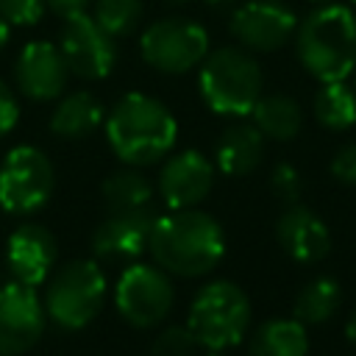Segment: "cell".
Masks as SVG:
<instances>
[{"label": "cell", "mask_w": 356, "mask_h": 356, "mask_svg": "<svg viewBox=\"0 0 356 356\" xmlns=\"http://www.w3.org/2000/svg\"><path fill=\"white\" fill-rule=\"evenodd\" d=\"M253 125L264 134V139L289 142L300 134L303 111L289 95H261L253 106Z\"/></svg>", "instance_id": "21"}, {"label": "cell", "mask_w": 356, "mask_h": 356, "mask_svg": "<svg viewBox=\"0 0 356 356\" xmlns=\"http://www.w3.org/2000/svg\"><path fill=\"white\" fill-rule=\"evenodd\" d=\"M47 8L61 17V19H70V17H78V14H86V8L95 3V0H44Z\"/></svg>", "instance_id": "31"}, {"label": "cell", "mask_w": 356, "mask_h": 356, "mask_svg": "<svg viewBox=\"0 0 356 356\" xmlns=\"http://www.w3.org/2000/svg\"><path fill=\"white\" fill-rule=\"evenodd\" d=\"M14 81H17V89L28 100L47 103V100H58L64 95L67 81H70V67H67L58 44L33 39L19 50V56L14 61Z\"/></svg>", "instance_id": "13"}, {"label": "cell", "mask_w": 356, "mask_h": 356, "mask_svg": "<svg viewBox=\"0 0 356 356\" xmlns=\"http://www.w3.org/2000/svg\"><path fill=\"white\" fill-rule=\"evenodd\" d=\"M197 89L214 114L245 117L261 97V67L245 47H217L200 61Z\"/></svg>", "instance_id": "4"}, {"label": "cell", "mask_w": 356, "mask_h": 356, "mask_svg": "<svg viewBox=\"0 0 356 356\" xmlns=\"http://www.w3.org/2000/svg\"><path fill=\"white\" fill-rule=\"evenodd\" d=\"M228 28L245 50L273 53L295 36L298 19L292 8L278 0H248L231 11Z\"/></svg>", "instance_id": "12"}, {"label": "cell", "mask_w": 356, "mask_h": 356, "mask_svg": "<svg viewBox=\"0 0 356 356\" xmlns=\"http://www.w3.org/2000/svg\"><path fill=\"white\" fill-rule=\"evenodd\" d=\"M44 14V0H0V17L8 25L31 28L42 19Z\"/></svg>", "instance_id": "27"}, {"label": "cell", "mask_w": 356, "mask_h": 356, "mask_svg": "<svg viewBox=\"0 0 356 356\" xmlns=\"http://www.w3.org/2000/svg\"><path fill=\"white\" fill-rule=\"evenodd\" d=\"M58 261V242L50 228L42 222H22L8 234L6 242V267L11 281L25 286H42Z\"/></svg>", "instance_id": "14"}, {"label": "cell", "mask_w": 356, "mask_h": 356, "mask_svg": "<svg viewBox=\"0 0 356 356\" xmlns=\"http://www.w3.org/2000/svg\"><path fill=\"white\" fill-rule=\"evenodd\" d=\"M331 175L339 184L356 186V142H350V145L337 150V156L331 159Z\"/></svg>", "instance_id": "29"}, {"label": "cell", "mask_w": 356, "mask_h": 356, "mask_svg": "<svg viewBox=\"0 0 356 356\" xmlns=\"http://www.w3.org/2000/svg\"><path fill=\"white\" fill-rule=\"evenodd\" d=\"M186 325L206 350H225L242 342L250 325V300L234 281H211L200 286L189 303Z\"/></svg>", "instance_id": "6"}, {"label": "cell", "mask_w": 356, "mask_h": 356, "mask_svg": "<svg viewBox=\"0 0 356 356\" xmlns=\"http://www.w3.org/2000/svg\"><path fill=\"white\" fill-rule=\"evenodd\" d=\"M17 120H19V103H17V95L8 89L6 81H0V139H3L6 134L14 131Z\"/></svg>", "instance_id": "30"}, {"label": "cell", "mask_w": 356, "mask_h": 356, "mask_svg": "<svg viewBox=\"0 0 356 356\" xmlns=\"http://www.w3.org/2000/svg\"><path fill=\"white\" fill-rule=\"evenodd\" d=\"M108 281L97 261L72 259L61 264L44 286V314L61 331L86 328L106 306Z\"/></svg>", "instance_id": "5"}, {"label": "cell", "mask_w": 356, "mask_h": 356, "mask_svg": "<svg viewBox=\"0 0 356 356\" xmlns=\"http://www.w3.org/2000/svg\"><path fill=\"white\" fill-rule=\"evenodd\" d=\"M275 236L295 261H306V264L320 261L331 248V234L325 222L300 203H289V209L278 217Z\"/></svg>", "instance_id": "17"}, {"label": "cell", "mask_w": 356, "mask_h": 356, "mask_svg": "<svg viewBox=\"0 0 356 356\" xmlns=\"http://www.w3.org/2000/svg\"><path fill=\"white\" fill-rule=\"evenodd\" d=\"M156 214L150 209L108 211L92 234V253L103 261H134L147 250Z\"/></svg>", "instance_id": "16"}, {"label": "cell", "mask_w": 356, "mask_h": 356, "mask_svg": "<svg viewBox=\"0 0 356 356\" xmlns=\"http://www.w3.org/2000/svg\"><path fill=\"white\" fill-rule=\"evenodd\" d=\"M8 36H11V25H8V22L0 17V50L8 44Z\"/></svg>", "instance_id": "32"}, {"label": "cell", "mask_w": 356, "mask_h": 356, "mask_svg": "<svg viewBox=\"0 0 356 356\" xmlns=\"http://www.w3.org/2000/svg\"><path fill=\"white\" fill-rule=\"evenodd\" d=\"M139 53L147 67L167 72V75H184L209 53V33L200 22L186 17H164L145 28L139 39Z\"/></svg>", "instance_id": "9"}, {"label": "cell", "mask_w": 356, "mask_h": 356, "mask_svg": "<svg viewBox=\"0 0 356 356\" xmlns=\"http://www.w3.org/2000/svg\"><path fill=\"white\" fill-rule=\"evenodd\" d=\"M103 122H106V111L92 92L61 95L50 114V131L58 139H83L95 134Z\"/></svg>", "instance_id": "19"}, {"label": "cell", "mask_w": 356, "mask_h": 356, "mask_svg": "<svg viewBox=\"0 0 356 356\" xmlns=\"http://www.w3.org/2000/svg\"><path fill=\"white\" fill-rule=\"evenodd\" d=\"M44 303L33 286L8 281L0 286V356L31 350L44 334Z\"/></svg>", "instance_id": "11"}, {"label": "cell", "mask_w": 356, "mask_h": 356, "mask_svg": "<svg viewBox=\"0 0 356 356\" xmlns=\"http://www.w3.org/2000/svg\"><path fill=\"white\" fill-rule=\"evenodd\" d=\"M103 128L114 156L131 167H150L161 161L172 153L178 139L172 111L145 92L122 95L108 111Z\"/></svg>", "instance_id": "2"}, {"label": "cell", "mask_w": 356, "mask_h": 356, "mask_svg": "<svg viewBox=\"0 0 356 356\" xmlns=\"http://www.w3.org/2000/svg\"><path fill=\"white\" fill-rule=\"evenodd\" d=\"M312 3H328V0H312Z\"/></svg>", "instance_id": "36"}, {"label": "cell", "mask_w": 356, "mask_h": 356, "mask_svg": "<svg viewBox=\"0 0 356 356\" xmlns=\"http://www.w3.org/2000/svg\"><path fill=\"white\" fill-rule=\"evenodd\" d=\"M309 337L300 320H267L256 328L248 345V356H306Z\"/></svg>", "instance_id": "20"}, {"label": "cell", "mask_w": 356, "mask_h": 356, "mask_svg": "<svg viewBox=\"0 0 356 356\" xmlns=\"http://www.w3.org/2000/svg\"><path fill=\"white\" fill-rule=\"evenodd\" d=\"M298 58L320 83L345 81L356 70V14L337 3L309 11L295 28Z\"/></svg>", "instance_id": "3"}, {"label": "cell", "mask_w": 356, "mask_h": 356, "mask_svg": "<svg viewBox=\"0 0 356 356\" xmlns=\"http://www.w3.org/2000/svg\"><path fill=\"white\" fill-rule=\"evenodd\" d=\"M342 303V289L334 278H314L309 281L298 298H295V320H300L303 325H314V323H325L328 317H334V312Z\"/></svg>", "instance_id": "24"}, {"label": "cell", "mask_w": 356, "mask_h": 356, "mask_svg": "<svg viewBox=\"0 0 356 356\" xmlns=\"http://www.w3.org/2000/svg\"><path fill=\"white\" fill-rule=\"evenodd\" d=\"M314 117L331 131H345L356 122V89L345 81H328L314 95Z\"/></svg>", "instance_id": "23"}, {"label": "cell", "mask_w": 356, "mask_h": 356, "mask_svg": "<svg viewBox=\"0 0 356 356\" xmlns=\"http://www.w3.org/2000/svg\"><path fill=\"white\" fill-rule=\"evenodd\" d=\"M147 253L175 278H200L211 273L225 256V234L220 222L195 209H170L156 214Z\"/></svg>", "instance_id": "1"}, {"label": "cell", "mask_w": 356, "mask_h": 356, "mask_svg": "<svg viewBox=\"0 0 356 356\" xmlns=\"http://www.w3.org/2000/svg\"><path fill=\"white\" fill-rule=\"evenodd\" d=\"M103 200L108 211H136V209H150L153 200V184L139 167H120L103 178Z\"/></svg>", "instance_id": "22"}, {"label": "cell", "mask_w": 356, "mask_h": 356, "mask_svg": "<svg viewBox=\"0 0 356 356\" xmlns=\"http://www.w3.org/2000/svg\"><path fill=\"white\" fill-rule=\"evenodd\" d=\"M167 3H172V6H184V3H189V0H167Z\"/></svg>", "instance_id": "34"}, {"label": "cell", "mask_w": 356, "mask_h": 356, "mask_svg": "<svg viewBox=\"0 0 356 356\" xmlns=\"http://www.w3.org/2000/svg\"><path fill=\"white\" fill-rule=\"evenodd\" d=\"M56 189L53 161L36 145H17L0 161V209L17 217L39 211Z\"/></svg>", "instance_id": "7"}, {"label": "cell", "mask_w": 356, "mask_h": 356, "mask_svg": "<svg viewBox=\"0 0 356 356\" xmlns=\"http://www.w3.org/2000/svg\"><path fill=\"white\" fill-rule=\"evenodd\" d=\"M264 156V134L253 122H234L217 139L214 161L225 175H248L261 164Z\"/></svg>", "instance_id": "18"}, {"label": "cell", "mask_w": 356, "mask_h": 356, "mask_svg": "<svg viewBox=\"0 0 356 356\" xmlns=\"http://www.w3.org/2000/svg\"><path fill=\"white\" fill-rule=\"evenodd\" d=\"M197 348L195 334L189 331V325H167L156 334L153 345H150V356H192Z\"/></svg>", "instance_id": "26"}, {"label": "cell", "mask_w": 356, "mask_h": 356, "mask_svg": "<svg viewBox=\"0 0 356 356\" xmlns=\"http://www.w3.org/2000/svg\"><path fill=\"white\" fill-rule=\"evenodd\" d=\"M175 303L172 275L159 264L131 261L114 286V306L120 317L134 328H156L167 320Z\"/></svg>", "instance_id": "8"}, {"label": "cell", "mask_w": 356, "mask_h": 356, "mask_svg": "<svg viewBox=\"0 0 356 356\" xmlns=\"http://www.w3.org/2000/svg\"><path fill=\"white\" fill-rule=\"evenodd\" d=\"M270 186L273 192L286 200V203H295L300 197V189H303V181L298 175V170L292 164H275L273 167V175H270Z\"/></svg>", "instance_id": "28"}, {"label": "cell", "mask_w": 356, "mask_h": 356, "mask_svg": "<svg viewBox=\"0 0 356 356\" xmlns=\"http://www.w3.org/2000/svg\"><path fill=\"white\" fill-rule=\"evenodd\" d=\"M58 50L70 67V75L83 81H103L117 64L114 36L106 33L89 14L64 19V28L58 33Z\"/></svg>", "instance_id": "10"}, {"label": "cell", "mask_w": 356, "mask_h": 356, "mask_svg": "<svg viewBox=\"0 0 356 356\" xmlns=\"http://www.w3.org/2000/svg\"><path fill=\"white\" fill-rule=\"evenodd\" d=\"M353 3H356V0H353Z\"/></svg>", "instance_id": "37"}, {"label": "cell", "mask_w": 356, "mask_h": 356, "mask_svg": "<svg viewBox=\"0 0 356 356\" xmlns=\"http://www.w3.org/2000/svg\"><path fill=\"white\" fill-rule=\"evenodd\" d=\"M345 334H348V339L356 345V312L350 314V320H348V325H345Z\"/></svg>", "instance_id": "33"}, {"label": "cell", "mask_w": 356, "mask_h": 356, "mask_svg": "<svg viewBox=\"0 0 356 356\" xmlns=\"http://www.w3.org/2000/svg\"><path fill=\"white\" fill-rule=\"evenodd\" d=\"M206 356H222V350H209Z\"/></svg>", "instance_id": "35"}, {"label": "cell", "mask_w": 356, "mask_h": 356, "mask_svg": "<svg viewBox=\"0 0 356 356\" xmlns=\"http://www.w3.org/2000/svg\"><path fill=\"white\" fill-rule=\"evenodd\" d=\"M214 172V164L200 150H178L161 164L156 189L167 209H195L211 192Z\"/></svg>", "instance_id": "15"}, {"label": "cell", "mask_w": 356, "mask_h": 356, "mask_svg": "<svg viewBox=\"0 0 356 356\" xmlns=\"http://www.w3.org/2000/svg\"><path fill=\"white\" fill-rule=\"evenodd\" d=\"M142 14H145L142 0H95L92 17L106 33H111L114 39H122L136 31V25L142 22Z\"/></svg>", "instance_id": "25"}]
</instances>
